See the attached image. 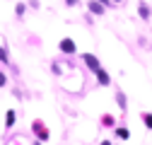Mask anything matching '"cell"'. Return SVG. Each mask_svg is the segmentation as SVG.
<instances>
[{"label": "cell", "instance_id": "5", "mask_svg": "<svg viewBox=\"0 0 152 145\" xmlns=\"http://www.w3.org/2000/svg\"><path fill=\"white\" fill-rule=\"evenodd\" d=\"M89 7H92V10H94V12H97V15H99V12H102V5H97V3H92V5H89Z\"/></svg>", "mask_w": 152, "mask_h": 145}, {"label": "cell", "instance_id": "2", "mask_svg": "<svg viewBox=\"0 0 152 145\" xmlns=\"http://www.w3.org/2000/svg\"><path fill=\"white\" fill-rule=\"evenodd\" d=\"M61 48L72 53V51H75V44H72V39H63V41H61Z\"/></svg>", "mask_w": 152, "mask_h": 145}, {"label": "cell", "instance_id": "4", "mask_svg": "<svg viewBox=\"0 0 152 145\" xmlns=\"http://www.w3.org/2000/svg\"><path fill=\"white\" fill-rule=\"evenodd\" d=\"M142 121H145L147 128H152V114H145V116H142Z\"/></svg>", "mask_w": 152, "mask_h": 145}, {"label": "cell", "instance_id": "6", "mask_svg": "<svg viewBox=\"0 0 152 145\" xmlns=\"http://www.w3.org/2000/svg\"><path fill=\"white\" fill-rule=\"evenodd\" d=\"M118 138H128V131L126 128H118Z\"/></svg>", "mask_w": 152, "mask_h": 145}, {"label": "cell", "instance_id": "7", "mask_svg": "<svg viewBox=\"0 0 152 145\" xmlns=\"http://www.w3.org/2000/svg\"><path fill=\"white\" fill-rule=\"evenodd\" d=\"M70 3H75V0H70Z\"/></svg>", "mask_w": 152, "mask_h": 145}, {"label": "cell", "instance_id": "1", "mask_svg": "<svg viewBox=\"0 0 152 145\" xmlns=\"http://www.w3.org/2000/svg\"><path fill=\"white\" fill-rule=\"evenodd\" d=\"M82 61L92 68V70H99V63H97V58H94V56H89V53H85V56H82Z\"/></svg>", "mask_w": 152, "mask_h": 145}, {"label": "cell", "instance_id": "3", "mask_svg": "<svg viewBox=\"0 0 152 145\" xmlns=\"http://www.w3.org/2000/svg\"><path fill=\"white\" fill-rule=\"evenodd\" d=\"M97 75H99V80H102V85H109V75L104 70H97Z\"/></svg>", "mask_w": 152, "mask_h": 145}]
</instances>
